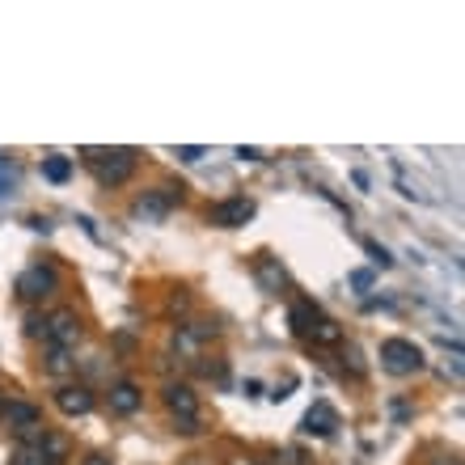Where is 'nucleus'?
I'll list each match as a JSON object with an SVG mask.
<instances>
[{
    "label": "nucleus",
    "mask_w": 465,
    "mask_h": 465,
    "mask_svg": "<svg viewBox=\"0 0 465 465\" xmlns=\"http://www.w3.org/2000/svg\"><path fill=\"white\" fill-rule=\"evenodd\" d=\"M81 157L102 186H123L135 173V148H85Z\"/></svg>",
    "instance_id": "1"
},
{
    "label": "nucleus",
    "mask_w": 465,
    "mask_h": 465,
    "mask_svg": "<svg viewBox=\"0 0 465 465\" xmlns=\"http://www.w3.org/2000/svg\"><path fill=\"white\" fill-rule=\"evenodd\" d=\"M423 347L411 343V339H385L381 343V368L390 372V377H415L423 372Z\"/></svg>",
    "instance_id": "2"
},
{
    "label": "nucleus",
    "mask_w": 465,
    "mask_h": 465,
    "mask_svg": "<svg viewBox=\"0 0 465 465\" xmlns=\"http://www.w3.org/2000/svg\"><path fill=\"white\" fill-rule=\"evenodd\" d=\"M0 419L17 431V440H22V444H35L38 436L47 431V428H43V411H38L35 402H22V398H9V402L0 406Z\"/></svg>",
    "instance_id": "3"
},
{
    "label": "nucleus",
    "mask_w": 465,
    "mask_h": 465,
    "mask_svg": "<svg viewBox=\"0 0 465 465\" xmlns=\"http://www.w3.org/2000/svg\"><path fill=\"white\" fill-rule=\"evenodd\" d=\"M165 406H170L173 423H178V431H199V393L191 390V385H165Z\"/></svg>",
    "instance_id": "4"
},
{
    "label": "nucleus",
    "mask_w": 465,
    "mask_h": 465,
    "mask_svg": "<svg viewBox=\"0 0 465 465\" xmlns=\"http://www.w3.org/2000/svg\"><path fill=\"white\" fill-rule=\"evenodd\" d=\"M76 339H81V318H76V309H55L47 318V334H43V343L51 351H73Z\"/></svg>",
    "instance_id": "5"
},
{
    "label": "nucleus",
    "mask_w": 465,
    "mask_h": 465,
    "mask_svg": "<svg viewBox=\"0 0 465 465\" xmlns=\"http://www.w3.org/2000/svg\"><path fill=\"white\" fill-rule=\"evenodd\" d=\"M55 288H60V275H55L51 262H35V267H25L22 275H17V296H22V301H43V296H51Z\"/></svg>",
    "instance_id": "6"
},
{
    "label": "nucleus",
    "mask_w": 465,
    "mask_h": 465,
    "mask_svg": "<svg viewBox=\"0 0 465 465\" xmlns=\"http://www.w3.org/2000/svg\"><path fill=\"white\" fill-rule=\"evenodd\" d=\"M208 221L216 224V229H242L245 221H254V199H245V195L221 199V203L208 208Z\"/></svg>",
    "instance_id": "7"
},
{
    "label": "nucleus",
    "mask_w": 465,
    "mask_h": 465,
    "mask_svg": "<svg viewBox=\"0 0 465 465\" xmlns=\"http://www.w3.org/2000/svg\"><path fill=\"white\" fill-rule=\"evenodd\" d=\"M178 199H183V186H178V191H165V195H161V191H148V195H140L135 199V216H140V221H165V216H170V208L173 203H178Z\"/></svg>",
    "instance_id": "8"
},
{
    "label": "nucleus",
    "mask_w": 465,
    "mask_h": 465,
    "mask_svg": "<svg viewBox=\"0 0 465 465\" xmlns=\"http://www.w3.org/2000/svg\"><path fill=\"white\" fill-rule=\"evenodd\" d=\"M106 402H111L114 415H135L144 406V393H140L135 381H114L111 390H106Z\"/></svg>",
    "instance_id": "9"
},
{
    "label": "nucleus",
    "mask_w": 465,
    "mask_h": 465,
    "mask_svg": "<svg viewBox=\"0 0 465 465\" xmlns=\"http://www.w3.org/2000/svg\"><path fill=\"white\" fill-rule=\"evenodd\" d=\"M55 406L64 415H89L94 411V390L89 385H60L55 390Z\"/></svg>",
    "instance_id": "10"
},
{
    "label": "nucleus",
    "mask_w": 465,
    "mask_h": 465,
    "mask_svg": "<svg viewBox=\"0 0 465 465\" xmlns=\"http://www.w3.org/2000/svg\"><path fill=\"white\" fill-rule=\"evenodd\" d=\"M334 428H339V411H334L331 402H313L309 406V415H305V423H301L305 436H334Z\"/></svg>",
    "instance_id": "11"
},
{
    "label": "nucleus",
    "mask_w": 465,
    "mask_h": 465,
    "mask_svg": "<svg viewBox=\"0 0 465 465\" xmlns=\"http://www.w3.org/2000/svg\"><path fill=\"white\" fill-rule=\"evenodd\" d=\"M322 322V309L309 301V296H301L292 309H288V326H292V334L296 339H309V331Z\"/></svg>",
    "instance_id": "12"
},
{
    "label": "nucleus",
    "mask_w": 465,
    "mask_h": 465,
    "mask_svg": "<svg viewBox=\"0 0 465 465\" xmlns=\"http://www.w3.org/2000/svg\"><path fill=\"white\" fill-rule=\"evenodd\" d=\"M30 449L38 453V461H43V465H64V461H68V440H64L60 431H43Z\"/></svg>",
    "instance_id": "13"
},
{
    "label": "nucleus",
    "mask_w": 465,
    "mask_h": 465,
    "mask_svg": "<svg viewBox=\"0 0 465 465\" xmlns=\"http://www.w3.org/2000/svg\"><path fill=\"white\" fill-rule=\"evenodd\" d=\"M254 280L262 292H280V288H288V271L280 267V258H258Z\"/></svg>",
    "instance_id": "14"
},
{
    "label": "nucleus",
    "mask_w": 465,
    "mask_h": 465,
    "mask_svg": "<svg viewBox=\"0 0 465 465\" xmlns=\"http://www.w3.org/2000/svg\"><path fill=\"white\" fill-rule=\"evenodd\" d=\"M73 368H76L73 351H51L47 347V360H43V372H47V377H64V372H73Z\"/></svg>",
    "instance_id": "15"
},
{
    "label": "nucleus",
    "mask_w": 465,
    "mask_h": 465,
    "mask_svg": "<svg viewBox=\"0 0 465 465\" xmlns=\"http://www.w3.org/2000/svg\"><path fill=\"white\" fill-rule=\"evenodd\" d=\"M43 178H47V183H68V178H73V161L68 157H43Z\"/></svg>",
    "instance_id": "16"
},
{
    "label": "nucleus",
    "mask_w": 465,
    "mask_h": 465,
    "mask_svg": "<svg viewBox=\"0 0 465 465\" xmlns=\"http://www.w3.org/2000/svg\"><path fill=\"white\" fill-rule=\"evenodd\" d=\"M343 339V331H339V322H331V318H322L313 331H309V339L305 343H339Z\"/></svg>",
    "instance_id": "17"
},
{
    "label": "nucleus",
    "mask_w": 465,
    "mask_h": 465,
    "mask_svg": "<svg viewBox=\"0 0 465 465\" xmlns=\"http://www.w3.org/2000/svg\"><path fill=\"white\" fill-rule=\"evenodd\" d=\"M364 250L372 254V262H377V267H390V262H393L390 250H385V245H377V242H364Z\"/></svg>",
    "instance_id": "18"
},
{
    "label": "nucleus",
    "mask_w": 465,
    "mask_h": 465,
    "mask_svg": "<svg viewBox=\"0 0 465 465\" xmlns=\"http://www.w3.org/2000/svg\"><path fill=\"white\" fill-rule=\"evenodd\" d=\"M25 334H30V339H43V334H47V318L30 313V318H25Z\"/></svg>",
    "instance_id": "19"
},
{
    "label": "nucleus",
    "mask_w": 465,
    "mask_h": 465,
    "mask_svg": "<svg viewBox=\"0 0 465 465\" xmlns=\"http://www.w3.org/2000/svg\"><path fill=\"white\" fill-rule=\"evenodd\" d=\"M9 465H43V461H38V453L30 449V444H22V449L13 453V461H9Z\"/></svg>",
    "instance_id": "20"
},
{
    "label": "nucleus",
    "mask_w": 465,
    "mask_h": 465,
    "mask_svg": "<svg viewBox=\"0 0 465 465\" xmlns=\"http://www.w3.org/2000/svg\"><path fill=\"white\" fill-rule=\"evenodd\" d=\"M13 178H17V173H13V165H9L5 157H0V195H5V191L13 186Z\"/></svg>",
    "instance_id": "21"
},
{
    "label": "nucleus",
    "mask_w": 465,
    "mask_h": 465,
    "mask_svg": "<svg viewBox=\"0 0 465 465\" xmlns=\"http://www.w3.org/2000/svg\"><path fill=\"white\" fill-rule=\"evenodd\" d=\"M351 288L368 292V288H372V271H351Z\"/></svg>",
    "instance_id": "22"
},
{
    "label": "nucleus",
    "mask_w": 465,
    "mask_h": 465,
    "mask_svg": "<svg viewBox=\"0 0 465 465\" xmlns=\"http://www.w3.org/2000/svg\"><path fill=\"white\" fill-rule=\"evenodd\" d=\"M178 157H183V161H199V157H203V148H199V144H191V148H178Z\"/></svg>",
    "instance_id": "23"
},
{
    "label": "nucleus",
    "mask_w": 465,
    "mask_h": 465,
    "mask_svg": "<svg viewBox=\"0 0 465 465\" xmlns=\"http://www.w3.org/2000/svg\"><path fill=\"white\" fill-rule=\"evenodd\" d=\"M237 157L242 161H262V153H258V148H237Z\"/></svg>",
    "instance_id": "24"
},
{
    "label": "nucleus",
    "mask_w": 465,
    "mask_h": 465,
    "mask_svg": "<svg viewBox=\"0 0 465 465\" xmlns=\"http://www.w3.org/2000/svg\"><path fill=\"white\" fill-rule=\"evenodd\" d=\"M85 465H111V457H102V453H94V457H89V461Z\"/></svg>",
    "instance_id": "25"
},
{
    "label": "nucleus",
    "mask_w": 465,
    "mask_h": 465,
    "mask_svg": "<svg viewBox=\"0 0 465 465\" xmlns=\"http://www.w3.org/2000/svg\"><path fill=\"white\" fill-rule=\"evenodd\" d=\"M431 465H461L457 457H440V461H431Z\"/></svg>",
    "instance_id": "26"
},
{
    "label": "nucleus",
    "mask_w": 465,
    "mask_h": 465,
    "mask_svg": "<svg viewBox=\"0 0 465 465\" xmlns=\"http://www.w3.org/2000/svg\"><path fill=\"white\" fill-rule=\"evenodd\" d=\"M183 465H208V461H203V457H186Z\"/></svg>",
    "instance_id": "27"
},
{
    "label": "nucleus",
    "mask_w": 465,
    "mask_h": 465,
    "mask_svg": "<svg viewBox=\"0 0 465 465\" xmlns=\"http://www.w3.org/2000/svg\"><path fill=\"white\" fill-rule=\"evenodd\" d=\"M232 465H250V461H232Z\"/></svg>",
    "instance_id": "28"
}]
</instances>
